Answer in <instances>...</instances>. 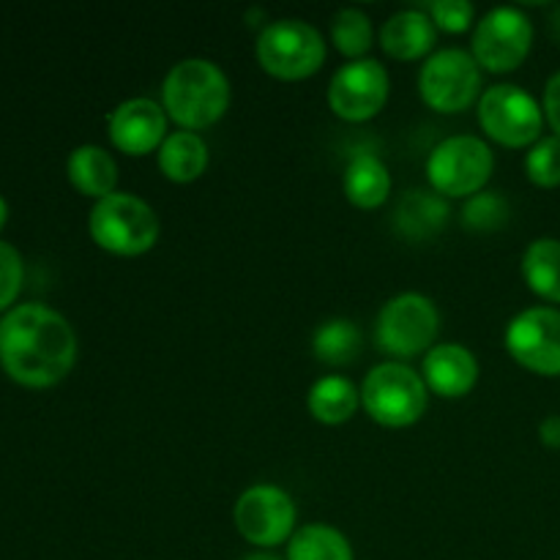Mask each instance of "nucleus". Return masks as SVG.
Wrapping results in <instances>:
<instances>
[{"instance_id": "f257e3e1", "label": "nucleus", "mask_w": 560, "mask_h": 560, "mask_svg": "<svg viewBox=\"0 0 560 560\" xmlns=\"http://www.w3.org/2000/svg\"><path fill=\"white\" fill-rule=\"evenodd\" d=\"M0 361L22 386H52L77 361L74 328L44 304L14 306L0 317Z\"/></svg>"}, {"instance_id": "f03ea898", "label": "nucleus", "mask_w": 560, "mask_h": 560, "mask_svg": "<svg viewBox=\"0 0 560 560\" xmlns=\"http://www.w3.org/2000/svg\"><path fill=\"white\" fill-rule=\"evenodd\" d=\"M230 104L228 74L208 58H186L162 82V107L186 131L217 124Z\"/></svg>"}, {"instance_id": "7ed1b4c3", "label": "nucleus", "mask_w": 560, "mask_h": 560, "mask_svg": "<svg viewBox=\"0 0 560 560\" xmlns=\"http://www.w3.org/2000/svg\"><path fill=\"white\" fill-rule=\"evenodd\" d=\"M88 228L102 249L126 257L142 255L159 238L156 211L129 191H113L96 200Z\"/></svg>"}, {"instance_id": "20e7f679", "label": "nucleus", "mask_w": 560, "mask_h": 560, "mask_svg": "<svg viewBox=\"0 0 560 560\" xmlns=\"http://www.w3.org/2000/svg\"><path fill=\"white\" fill-rule=\"evenodd\" d=\"M257 60L279 80H301L315 74L326 60V42L312 22L273 20L257 36Z\"/></svg>"}, {"instance_id": "39448f33", "label": "nucleus", "mask_w": 560, "mask_h": 560, "mask_svg": "<svg viewBox=\"0 0 560 560\" xmlns=\"http://www.w3.org/2000/svg\"><path fill=\"white\" fill-rule=\"evenodd\" d=\"M424 375L410 370L408 364L386 361L377 364L361 386V402L366 413L383 427H408L421 419L430 397Z\"/></svg>"}, {"instance_id": "423d86ee", "label": "nucleus", "mask_w": 560, "mask_h": 560, "mask_svg": "<svg viewBox=\"0 0 560 560\" xmlns=\"http://www.w3.org/2000/svg\"><path fill=\"white\" fill-rule=\"evenodd\" d=\"M495 159L490 145L474 135H454L438 142L427 159L432 189L446 197H470L485 189Z\"/></svg>"}, {"instance_id": "0eeeda50", "label": "nucleus", "mask_w": 560, "mask_h": 560, "mask_svg": "<svg viewBox=\"0 0 560 560\" xmlns=\"http://www.w3.org/2000/svg\"><path fill=\"white\" fill-rule=\"evenodd\" d=\"M438 326L441 315L435 301L421 293H399L383 304L375 323V339L386 353L410 359L421 350L435 348Z\"/></svg>"}, {"instance_id": "6e6552de", "label": "nucleus", "mask_w": 560, "mask_h": 560, "mask_svg": "<svg viewBox=\"0 0 560 560\" xmlns=\"http://www.w3.org/2000/svg\"><path fill=\"white\" fill-rule=\"evenodd\" d=\"M479 124L501 145L523 148L539 140L545 113L528 91L501 82L481 93Z\"/></svg>"}, {"instance_id": "1a4fd4ad", "label": "nucleus", "mask_w": 560, "mask_h": 560, "mask_svg": "<svg viewBox=\"0 0 560 560\" xmlns=\"http://www.w3.org/2000/svg\"><path fill=\"white\" fill-rule=\"evenodd\" d=\"M419 88L430 107L441 113H459L479 96L481 69L474 52L459 47L435 49L421 66Z\"/></svg>"}, {"instance_id": "9d476101", "label": "nucleus", "mask_w": 560, "mask_h": 560, "mask_svg": "<svg viewBox=\"0 0 560 560\" xmlns=\"http://www.w3.org/2000/svg\"><path fill=\"white\" fill-rule=\"evenodd\" d=\"M534 42V25L528 16L514 5H498L487 11L474 31L476 63L490 71H512L528 55Z\"/></svg>"}, {"instance_id": "9b49d317", "label": "nucleus", "mask_w": 560, "mask_h": 560, "mask_svg": "<svg viewBox=\"0 0 560 560\" xmlns=\"http://www.w3.org/2000/svg\"><path fill=\"white\" fill-rule=\"evenodd\" d=\"M238 534L257 547H277L295 534V503L282 487L255 485L235 501Z\"/></svg>"}, {"instance_id": "f8f14e48", "label": "nucleus", "mask_w": 560, "mask_h": 560, "mask_svg": "<svg viewBox=\"0 0 560 560\" xmlns=\"http://www.w3.org/2000/svg\"><path fill=\"white\" fill-rule=\"evenodd\" d=\"M506 348L514 361L539 375H560V312L534 306L512 317Z\"/></svg>"}, {"instance_id": "ddd939ff", "label": "nucleus", "mask_w": 560, "mask_h": 560, "mask_svg": "<svg viewBox=\"0 0 560 560\" xmlns=\"http://www.w3.org/2000/svg\"><path fill=\"white\" fill-rule=\"evenodd\" d=\"M388 98V71L381 60L361 58L345 63L328 85V104L345 120H366Z\"/></svg>"}, {"instance_id": "4468645a", "label": "nucleus", "mask_w": 560, "mask_h": 560, "mask_svg": "<svg viewBox=\"0 0 560 560\" xmlns=\"http://www.w3.org/2000/svg\"><path fill=\"white\" fill-rule=\"evenodd\" d=\"M109 137L115 148L131 156H142L162 145L167 137V113L153 98H126L109 113Z\"/></svg>"}, {"instance_id": "2eb2a0df", "label": "nucleus", "mask_w": 560, "mask_h": 560, "mask_svg": "<svg viewBox=\"0 0 560 560\" xmlns=\"http://www.w3.org/2000/svg\"><path fill=\"white\" fill-rule=\"evenodd\" d=\"M479 381V361L465 345L443 342L427 350L424 383L441 397H463Z\"/></svg>"}, {"instance_id": "dca6fc26", "label": "nucleus", "mask_w": 560, "mask_h": 560, "mask_svg": "<svg viewBox=\"0 0 560 560\" xmlns=\"http://www.w3.org/2000/svg\"><path fill=\"white\" fill-rule=\"evenodd\" d=\"M452 217V206L435 189H410L394 211V228L408 241H430L441 233Z\"/></svg>"}, {"instance_id": "f3484780", "label": "nucleus", "mask_w": 560, "mask_h": 560, "mask_svg": "<svg viewBox=\"0 0 560 560\" xmlns=\"http://www.w3.org/2000/svg\"><path fill=\"white\" fill-rule=\"evenodd\" d=\"M438 42V25L430 11L402 9L388 16L381 27V44L392 58L413 60L430 52Z\"/></svg>"}, {"instance_id": "a211bd4d", "label": "nucleus", "mask_w": 560, "mask_h": 560, "mask_svg": "<svg viewBox=\"0 0 560 560\" xmlns=\"http://www.w3.org/2000/svg\"><path fill=\"white\" fill-rule=\"evenodd\" d=\"M342 186L353 206L377 208L386 202L388 191H392V175H388V167L381 156L359 151L350 156L348 167H345Z\"/></svg>"}, {"instance_id": "6ab92c4d", "label": "nucleus", "mask_w": 560, "mask_h": 560, "mask_svg": "<svg viewBox=\"0 0 560 560\" xmlns=\"http://www.w3.org/2000/svg\"><path fill=\"white\" fill-rule=\"evenodd\" d=\"M66 173H69V180L82 195L98 197V200L113 195L115 184H118V164H115V159L102 145H91V142L69 153Z\"/></svg>"}, {"instance_id": "aec40b11", "label": "nucleus", "mask_w": 560, "mask_h": 560, "mask_svg": "<svg viewBox=\"0 0 560 560\" xmlns=\"http://www.w3.org/2000/svg\"><path fill=\"white\" fill-rule=\"evenodd\" d=\"M208 167V145L197 131H173L159 145V170L175 184L200 178Z\"/></svg>"}, {"instance_id": "412c9836", "label": "nucleus", "mask_w": 560, "mask_h": 560, "mask_svg": "<svg viewBox=\"0 0 560 560\" xmlns=\"http://www.w3.org/2000/svg\"><path fill=\"white\" fill-rule=\"evenodd\" d=\"M361 402V392L342 375H326L320 381H315V386L310 388V405L312 416L323 424H342L350 416L355 413Z\"/></svg>"}, {"instance_id": "4be33fe9", "label": "nucleus", "mask_w": 560, "mask_h": 560, "mask_svg": "<svg viewBox=\"0 0 560 560\" xmlns=\"http://www.w3.org/2000/svg\"><path fill=\"white\" fill-rule=\"evenodd\" d=\"M284 560H353V547L334 525L312 523L290 536Z\"/></svg>"}, {"instance_id": "5701e85b", "label": "nucleus", "mask_w": 560, "mask_h": 560, "mask_svg": "<svg viewBox=\"0 0 560 560\" xmlns=\"http://www.w3.org/2000/svg\"><path fill=\"white\" fill-rule=\"evenodd\" d=\"M364 348V334L353 320L345 317H334L317 326L315 337H312V350L317 359L328 366H345L353 364Z\"/></svg>"}, {"instance_id": "b1692460", "label": "nucleus", "mask_w": 560, "mask_h": 560, "mask_svg": "<svg viewBox=\"0 0 560 560\" xmlns=\"http://www.w3.org/2000/svg\"><path fill=\"white\" fill-rule=\"evenodd\" d=\"M523 277L534 293L560 304V241H534L523 255Z\"/></svg>"}, {"instance_id": "393cba45", "label": "nucleus", "mask_w": 560, "mask_h": 560, "mask_svg": "<svg viewBox=\"0 0 560 560\" xmlns=\"http://www.w3.org/2000/svg\"><path fill=\"white\" fill-rule=\"evenodd\" d=\"M331 38L337 44V49L348 58L361 60L366 55L372 44V22L355 5H345L334 14L331 20Z\"/></svg>"}, {"instance_id": "a878e982", "label": "nucleus", "mask_w": 560, "mask_h": 560, "mask_svg": "<svg viewBox=\"0 0 560 560\" xmlns=\"http://www.w3.org/2000/svg\"><path fill=\"white\" fill-rule=\"evenodd\" d=\"M463 224L474 233H492L509 222V202L501 191H476L463 206Z\"/></svg>"}, {"instance_id": "bb28decb", "label": "nucleus", "mask_w": 560, "mask_h": 560, "mask_svg": "<svg viewBox=\"0 0 560 560\" xmlns=\"http://www.w3.org/2000/svg\"><path fill=\"white\" fill-rule=\"evenodd\" d=\"M525 173L539 186L560 184V137H541L525 156Z\"/></svg>"}, {"instance_id": "cd10ccee", "label": "nucleus", "mask_w": 560, "mask_h": 560, "mask_svg": "<svg viewBox=\"0 0 560 560\" xmlns=\"http://www.w3.org/2000/svg\"><path fill=\"white\" fill-rule=\"evenodd\" d=\"M427 11H430L432 22L448 33L468 31L476 14L474 3H468V0H435V3L427 5Z\"/></svg>"}, {"instance_id": "c85d7f7f", "label": "nucleus", "mask_w": 560, "mask_h": 560, "mask_svg": "<svg viewBox=\"0 0 560 560\" xmlns=\"http://www.w3.org/2000/svg\"><path fill=\"white\" fill-rule=\"evenodd\" d=\"M22 288V257L11 244L0 241V310L16 299Z\"/></svg>"}, {"instance_id": "c756f323", "label": "nucleus", "mask_w": 560, "mask_h": 560, "mask_svg": "<svg viewBox=\"0 0 560 560\" xmlns=\"http://www.w3.org/2000/svg\"><path fill=\"white\" fill-rule=\"evenodd\" d=\"M545 115L550 120V126L556 129V135L560 137V71L547 80L545 88Z\"/></svg>"}, {"instance_id": "7c9ffc66", "label": "nucleus", "mask_w": 560, "mask_h": 560, "mask_svg": "<svg viewBox=\"0 0 560 560\" xmlns=\"http://www.w3.org/2000/svg\"><path fill=\"white\" fill-rule=\"evenodd\" d=\"M541 443L550 448H560V416H547L539 427Z\"/></svg>"}, {"instance_id": "2f4dec72", "label": "nucleus", "mask_w": 560, "mask_h": 560, "mask_svg": "<svg viewBox=\"0 0 560 560\" xmlns=\"http://www.w3.org/2000/svg\"><path fill=\"white\" fill-rule=\"evenodd\" d=\"M244 560H284V558L273 556V552H252V556H246Z\"/></svg>"}, {"instance_id": "473e14b6", "label": "nucleus", "mask_w": 560, "mask_h": 560, "mask_svg": "<svg viewBox=\"0 0 560 560\" xmlns=\"http://www.w3.org/2000/svg\"><path fill=\"white\" fill-rule=\"evenodd\" d=\"M5 217H9V206H5V200H3V195H0V228H3V222H5Z\"/></svg>"}]
</instances>
